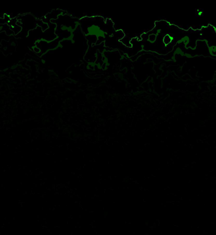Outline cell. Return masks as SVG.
<instances>
[{"label":"cell","mask_w":216,"mask_h":235,"mask_svg":"<svg viewBox=\"0 0 216 235\" xmlns=\"http://www.w3.org/2000/svg\"><path fill=\"white\" fill-rule=\"evenodd\" d=\"M146 37H147V42H149L150 43H153L156 41L157 36L155 33H150Z\"/></svg>","instance_id":"obj_1"},{"label":"cell","mask_w":216,"mask_h":235,"mask_svg":"<svg viewBox=\"0 0 216 235\" xmlns=\"http://www.w3.org/2000/svg\"><path fill=\"white\" fill-rule=\"evenodd\" d=\"M173 41H174V37L171 36L170 34H167V35H165L164 37H163V42L165 45H169V44H171L172 42H173Z\"/></svg>","instance_id":"obj_2"},{"label":"cell","mask_w":216,"mask_h":235,"mask_svg":"<svg viewBox=\"0 0 216 235\" xmlns=\"http://www.w3.org/2000/svg\"><path fill=\"white\" fill-rule=\"evenodd\" d=\"M189 41H190V37L188 36H185L183 37L182 38H181L179 40L177 41V44H184L185 46H187L188 44L189 43Z\"/></svg>","instance_id":"obj_3"},{"label":"cell","mask_w":216,"mask_h":235,"mask_svg":"<svg viewBox=\"0 0 216 235\" xmlns=\"http://www.w3.org/2000/svg\"><path fill=\"white\" fill-rule=\"evenodd\" d=\"M209 53L212 57H216V45H211L208 47Z\"/></svg>","instance_id":"obj_4"}]
</instances>
